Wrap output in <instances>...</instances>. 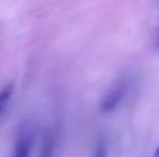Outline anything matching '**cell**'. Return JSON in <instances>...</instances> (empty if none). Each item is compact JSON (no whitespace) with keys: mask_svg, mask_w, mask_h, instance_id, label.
Listing matches in <instances>:
<instances>
[{"mask_svg":"<svg viewBox=\"0 0 159 157\" xmlns=\"http://www.w3.org/2000/svg\"><path fill=\"white\" fill-rule=\"evenodd\" d=\"M11 96H12V85H6L0 91V114L5 111V108H6V105L9 102Z\"/></svg>","mask_w":159,"mask_h":157,"instance_id":"obj_4","label":"cell"},{"mask_svg":"<svg viewBox=\"0 0 159 157\" xmlns=\"http://www.w3.org/2000/svg\"><path fill=\"white\" fill-rule=\"evenodd\" d=\"M94 157H107V148L104 143H99V146L94 153Z\"/></svg>","mask_w":159,"mask_h":157,"instance_id":"obj_5","label":"cell"},{"mask_svg":"<svg viewBox=\"0 0 159 157\" xmlns=\"http://www.w3.org/2000/svg\"><path fill=\"white\" fill-rule=\"evenodd\" d=\"M54 145H56V142H54V136L53 134H47V136H45V139H43L42 151H40L39 157H53Z\"/></svg>","mask_w":159,"mask_h":157,"instance_id":"obj_3","label":"cell"},{"mask_svg":"<svg viewBox=\"0 0 159 157\" xmlns=\"http://www.w3.org/2000/svg\"><path fill=\"white\" fill-rule=\"evenodd\" d=\"M158 48H159V40H158Z\"/></svg>","mask_w":159,"mask_h":157,"instance_id":"obj_7","label":"cell"},{"mask_svg":"<svg viewBox=\"0 0 159 157\" xmlns=\"http://www.w3.org/2000/svg\"><path fill=\"white\" fill-rule=\"evenodd\" d=\"M125 93H127V83L122 80V82H119L117 85H114L107 93V96L104 97V100L101 103V111L102 112H111V111H114L119 106V103L122 102Z\"/></svg>","mask_w":159,"mask_h":157,"instance_id":"obj_1","label":"cell"},{"mask_svg":"<svg viewBox=\"0 0 159 157\" xmlns=\"http://www.w3.org/2000/svg\"><path fill=\"white\" fill-rule=\"evenodd\" d=\"M31 143H33V139H31V136H30V134H26V133L20 134V137H19V139H17V142H16L12 157H30Z\"/></svg>","mask_w":159,"mask_h":157,"instance_id":"obj_2","label":"cell"},{"mask_svg":"<svg viewBox=\"0 0 159 157\" xmlns=\"http://www.w3.org/2000/svg\"><path fill=\"white\" fill-rule=\"evenodd\" d=\"M155 157H159V145H158V148H156V151H155Z\"/></svg>","mask_w":159,"mask_h":157,"instance_id":"obj_6","label":"cell"}]
</instances>
